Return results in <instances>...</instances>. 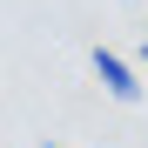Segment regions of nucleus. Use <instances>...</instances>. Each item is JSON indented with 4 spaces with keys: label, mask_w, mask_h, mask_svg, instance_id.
Wrapping results in <instances>:
<instances>
[{
    "label": "nucleus",
    "mask_w": 148,
    "mask_h": 148,
    "mask_svg": "<svg viewBox=\"0 0 148 148\" xmlns=\"http://www.w3.org/2000/svg\"><path fill=\"white\" fill-rule=\"evenodd\" d=\"M94 74H101V88L114 94V101H141V81H135V67L114 54V47H94Z\"/></svg>",
    "instance_id": "obj_1"
},
{
    "label": "nucleus",
    "mask_w": 148,
    "mask_h": 148,
    "mask_svg": "<svg viewBox=\"0 0 148 148\" xmlns=\"http://www.w3.org/2000/svg\"><path fill=\"white\" fill-rule=\"evenodd\" d=\"M141 61H148V34H141Z\"/></svg>",
    "instance_id": "obj_3"
},
{
    "label": "nucleus",
    "mask_w": 148,
    "mask_h": 148,
    "mask_svg": "<svg viewBox=\"0 0 148 148\" xmlns=\"http://www.w3.org/2000/svg\"><path fill=\"white\" fill-rule=\"evenodd\" d=\"M40 148H67V141H40Z\"/></svg>",
    "instance_id": "obj_2"
}]
</instances>
